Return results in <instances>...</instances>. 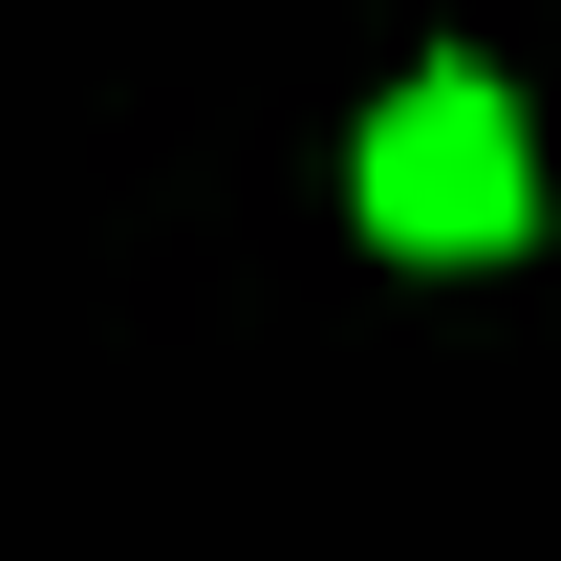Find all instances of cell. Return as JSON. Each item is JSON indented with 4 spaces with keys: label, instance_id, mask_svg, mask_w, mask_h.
Masks as SVG:
<instances>
[{
    "label": "cell",
    "instance_id": "1",
    "mask_svg": "<svg viewBox=\"0 0 561 561\" xmlns=\"http://www.w3.org/2000/svg\"><path fill=\"white\" fill-rule=\"evenodd\" d=\"M540 216V151H518V108H496L476 66H432L367 108V238H411V260H496Z\"/></svg>",
    "mask_w": 561,
    "mask_h": 561
}]
</instances>
